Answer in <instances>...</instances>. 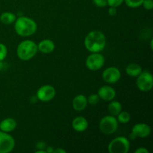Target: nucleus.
<instances>
[{
  "mask_svg": "<svg viewBox=\"0 0 153 153\" xmlns=\"http://www.w3.org/2000/svg\"><path fill=\"white\" fill-rule=\"evenodd\" d=\"M121 73L118 68L110 67L106 68L102 73V79L108 84H115L120 79Z\"/></svg>",
  "mask_w": 153,
  "mask_h": 153,
  "instance_id": "10",
  "label": "nucleus"
},
{
  "mask_svg": "<svg viewBox=\"0 0 153 153\" xmlns=\"http://www.w3.org/2000/svg\"><path fill=\"white\" fill-rule=\"evenodd\" d=\"M143 0H124L126 4L131 8H136L142 5Z\"/></svg>",
  "mask_w": 153,
  "mask_h": 153,
  "instance_id": "21",
  "label": "nucleus"
},
{
  "mask_svg": "<svg viewBox=\"0 0 153 153\" xmlns=\"http://www.w3.org/2000/svg\"><path fill=\"white\" fill-rule=\"evenodd\" d=\"M66 150H64V149H61V148H58L57 149H54V153H66Z\"/></svg>",
  "mask_w": 153,
  "mask_h": 153,
  "instance_id": "29",
  "label": "nucleus"
},
{
  "mask_svg": "<svg viewBox=\"0 0 153 153\" xmlns=\"http://www.w3.org/2000/svg\"><path fill=\"white\" fill-rule=\"evenodd\" d=\"M3 67V64H2V61H0V70L2 69Z\"/></svg>",
  "mask_w": 153,
  "mask_h": 153,
  "instance_id": "32",
  "label": "nucleus"
},
{
  "mask_svg": "<svg viewBox=\"0 0 153 153\" xmlns=\"http://www.w3.org/2000/svg\"><path fill=\"white\" fill-rule=\"evenodd\" d=\"M117 7H110L108 9V14L110 16H114L117 14Z\"/></svg>",
  "mask_w": 153,
  "mask_h": 153,
  "instance_id": "27",
  "label": "nucleus"
},
{
  "mask_svg": "<svg viewBox=\"0 0 153 153\" xmlns=\"http://www.w3.org/2000/svg\"><path fill=\"white\" fill-rule=\"evenodd\" d=\"M108 109V111L111 115L117 116L120 112L122 111V105L117 101H112L109 104Z\"/></svg>",
  "mask_w": 153,
  "mask_h": 153,
  "instance_id": "19",
  "label": "nucleus"
},
{
  "mask_svg": "<svg viewBox=\"0 0 153 153\" xmlns=\"http://www.w3.org/2000/svg\"><path fill=\"white\" fill-rule=\"evenodd\" d=\"M72 126L78 132L85 131L88 127V122L84 117H77L72 122Z\"/></svg>",
  "mask_w": 153,
  "mask_h": 153,
  "instance_id": "13",
  "label": "nucleus"
},
{
  "mask_svg": "<svg viewBox=\"0 0 153 153\" xmlns=\"http://www.w3.org/2000/svg\"><path fill=\"white\" fill-rule=\"evenodd\" d=\"M88 105V100L85 96L82 94L76 96L73 100V108L77 111H82L85 110Z\"/></svg>",
  "mask_w": 153,
  "mask_h": 153,
  "instance_id": "14",
  "label": "nucleus"
},
{
  "mask_svg": "<svg viewBox=\"0 0 153 153\" xmlns=\"http://www.w3.org/2000/svg\"><path fill=\"white\" fill-rule=\"evenodd\" d=\"M37 49L43 54H49L55 49V43L49 39H45L37 45Z\"/></svg>",
  "mask_w": 153,
  "mask_h": 153,
  "instance_id": "15",
  "label": "nucleus"
},
{
  "mask_svg": "<svg viewBox=\"0 0 153 153\" xmlns=\"http://www.w3.org/2000/svg\"><path fill=\"white\" fill-rule=\"evenodd\" d=\"M16 19V16L14 13H10V12H4L0 16V20L2 23L9 25L15 22Z\"/></svg>",
  "mask_w": 153,
  "mask_h": 153,
  "instance_id": "18",
  "label": "nucleus"
},
{
  "mask_svg": "<svg viewBox=\"0 0 153 153\" xmlns=\"http://www.w3.org/2000/svg\"><path fill=\"white\" fill-rule=\"evenodd\" d=\"M105 58L100 52H92L87 58L86 67L91 71H97L104 66Z\"/></svg>",
  "mask_w": 153,
  "mask_h": 153,
  "instance_id": "7",
  "label": "nucleus"
},
{
  "mask_svg": "<svg viewBox=\"0 0 153 153\" xmlns=\"http://www.w3.org/2000/svg\"><path fill=\"white\" fill-rule=\"evenodd\" d=\"M150 133L151 128L147 124L137 123L133 126L130 137H131V139H134L136 137L145 138V137H149Z\"/></svg>",
  "mask_w": 153,
  "mask_h": 153,
  "instance_id": "11",
  "label": "nucleus"
},
{
  "mask_svg": "<svg viewBox=\"0 0 153 153\" xmlns=\"http://www.w3.org/2000/svg\"><path fill=\"white\" fill-rule=\"evenodd\" d=\"M100 129L103 134H111L117 131L118 128V121L114 116L108 115L101 119L100 122Z\"/></svg>",
  "mask_w": 153,
  "mask_h": 153,
  "instance_id": "5",
  "label": "nucleus"
},
{
  "mask_svg": "<svg viewBox=\"0 0 153 153\" xmlns=\"http://www.w3.org/2000/svg\"><path fill=\"white\" fill-rule=\"evenodd\" d=\"M117 120L118 122L126 124L130 121V120H131V115H130V114L128 112L122 111H121L119 113V114L117 115Z\"/></svg>",
  "mask_w": 153,
  "mask_h": 153,
  "instance_id": "20",
  "label": "nucleus"
},
{
  "mask_svg": "<svg viewBox=\"0 0 153 153\" xmlns=\"http://www.w3.org/2000/svg\"><path fill=\"white\" fill-rule=\"evenodd\" d=\"M55 88L52 85H46L40 87L37 91V97L41 102H49L55 97Z\"/></svg>",
  "mask_w": 153,
  "mask_h": 153,
  "instance_id": "9",
  "label": "nucleus"
},
{
  "mask_svg": "<svg viewBox=\"0 0 153 153\" xmlns=\"http://www.w3.org/2000/svg\"><path fill=\"white\" fill-rule=\"evenodd\" d=\"M37 45L34 41L30 40H25L21 42L16 49V54L19 59L22 61H28L34 58L37 54Z\"/></svg>",
  "mask_w": 153,
  "mask_h": 153,
  "instance_id": "3",
  "label": "nucleus"
},
{
  "mask_svg": "<svg viewBox=\"0 0 153 153\" xmlns=\"http://www.w3.org/2000/svg\"><path fill=\"white\" fill-rule=\"evenodd\" d=\"M7 55V49L4 43H0V61L5 59Z\"/></svg>",
  "mask_w": 153,
  "mask_h": 153,
  "instance_id": "23",
  "label": "nucleus"
},
{
  "mask_svg": "<svg viewBox=\"0 0 153 153\" xmlns=\"http://www.w3.org/2000/svg\"><path fill=\"white\" fill-rule=\"evenodd\" d=\"M15 146V140L7 132L0 131V153L10 152Z\"/></svg>",
  "mask_w": 153,
  "mask_h": 153,
  "instance_id": "8",
  "label": "nucleus"
},
{
  "mask_svg": "<svg viewBox=\"0 0 153 153\" xmlns=\"http://www.w3.org/2000/svg\"><path fill=\"white\" fill-rule=\"evenodd\" d=\"M137 87L143 92H148L151 91L153 87V77L150 72L147 70H142L141 73L137 76Z\"/></svg>",
  "mask_w": 153,
  "mask_h": 153,
  "instance_id": "6",
  "label": "nucleus"
},
{
  "mask_svg": "<svg viewBox=\"0 0 153 153\" xmlns=\"http://www.w3.org/2000/svg\"><path fill=\"white\" fill-rule=\"evenodd\" d=\"M142 70V67L139 64L132 63L127 66L126 68V73L131 77H137L141 73Z\"/></svg>",
  "mask_w": 153,
  "mask_h": 153,
  "instance_id": "17",
  "label": "nucleus"
},
{
  "mask_svg": "<svg viewBox=\"0 0 153 153\" xmlns=\"http://www.w3.org/2000/svg\"><path fill=\"white\" fill-rule=\"evenodd\" d=\"M37 23L34 19L26 16H20L15 20L14 29L16 34L21 37H29L36 32Z\"/></svg>",
  "mask_w": 153,
  "mask_h": 153,
  "instance_id": "2",
  "label": "nucleus"
},
{
  "mask_svg": "<svg viewBox=\"0 0 153 153\" xmlns=\"http://www.w3.org/2000/svg\"><path fill=\"white\" fill-rule=\"evenodd\" d=\"M98 95L100 99L106 102L112 101L116 97V91L111 86H102L99 89Z\"/></svg>",
  "mask_w": 153,
  "mask_h": 153,
  "instance_id": "12",
  "label": "nucleus"
},
{
  "mask_svg": "<svg viewBox=\"0 0 153 153\" xmlns=\"http://www.w3.org/2000/svg\"><path fill=\"white\" fill-rule=\"evenodd\" d=\"M124 0H107V4L109 7H117L123 3Z\"/></svg>",
  "mask_w": 153,
  "mask_h": 153,
  "instance_id": "24",
  "label": "nucleus"
},
{
  "mask_svg": "<svg viewBox=\"0 0 153 153\" xmlns=\"http://www.w3.org/2000/svg\"><path fill=\"white\" fill-rule=\"evenodd\" d=\"M100 97H99L98 94H91L88 97V103H89L91 105H95L100 101Z\"/></svg>",
  "mask_w": 153,
  "mask_h": 153,
  "instance_id": "22",
  "label": "nucleus"
},
{
  "mask_svg": "<svg viewBox=\"0 0 153 153\" xmlns=\"http://www.w3.org/2000/svg\"><path fill=\"white\" fill-rule=\"evenodd\" d=\"M36 153H46V150H42V149H39V150L36 151Z\"/></svg>",
  "mask_w": 153,
  "mask_h": 153,
  "instance_id": "31",
  "label": "nucleus"
},
{
  "mask_svg": "<svg viewBox=\"0 0 153 153\" xmlns=\"http://www.w3.org/2000/svg\"><path fill=\"white\" fill-rule=\"evenodd\" d=\"M134 153H149V150L144 147H139L134 151Z\"/></svg>",
  "mask_w": 153,
  "mask_h": 153,
  "instance_id": "28",
  "label": "nucleus"
},
{
  "mask_svg": "<svg viewBox=\"0 0 153 153\" xmlns=\"http://www.w3.org/2000/svg\"><path fill=\"white\" fill-rule=\"evenodd\" d=\"M129 148L130 142L126 137H117L110 142L108 150L110 153H127Z\"/></svg>",
  "mask_w": 153,
  "mask_h": 153,
  "instance_id": "4",
  "label": "nucleus"
},
{
  "mask_svg": "<svg viewBox=\"0 0 153 153\" xmlns=\"http://www.w3.org/2000/svg\"><path fill=\"white\" fill-rule=\"evenodd\" d=\"M142 5L146 10H152L153 7V1L152 0H143Z\"/></svg>",
  "mask_w": 153,
  "mask_h": 153,
  "instance_id": "25",
  "label": "nucleus"
},
{
  "mask_svg": "<svg viewBox=\"0 0 153 153\" xmlns=\"http://www.w3.org/2000/svg\"><path fill=\"white\" fill-rule=\"evenodd\" d=\"M16 127V122L13 118H5L0 122V129L4 132L13 131Z\"/></svg>",
  "mask_w": 153,
  "mask_h": 153,
  "instance_id": "16",
  "label": "nucleus"
},
{
  "mask_svg": "<svg viewBox=\"0 0 153 153\" xmlns=\"http://www.w3.org/2000/svg\"><path fill=\"white\" fill-rule=\"evenodd\" d=\"M46 152L49 153V152H54V149L52 147H47V149H46Z\"/></svg>",
  "mask_w": 153,
  "mask_h": 153,
  "instance_id": "30",
  "label": "nucleus"
},
{
  "mask_svg": "<svg viewBox=\"0 0 153 153\" xmlns=\"http://www.w3.org/2000/svg\"><path fill=\"white\" fill-rule=\"evenodd\" d=\"M106 46V38L102 32L92 31L88 33L85 39V46L91 52H100Z\"/></svg>",
  "mask_w": 153,
  "mask_h": 153,
  "instance_id": "1",
  "label": "nucleus"
},
{
  "mask_svg": "<svg viewBox=\"0 0 153 153\" xmlns=\"http://www.w3.org/2000/svg\"><path fill=\"white\" fill-rule=\"evenodd\" d=\"M93 2L99 7H104L107 4V0H93Z\"/></svg>",
  "mask_w": 153,
  "mask_h": 153,
  "instance_id": "26",
  "label": "nucleus"
}]
</instances>
